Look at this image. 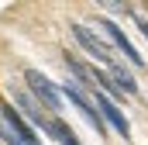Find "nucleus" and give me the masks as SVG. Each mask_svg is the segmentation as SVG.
Returning <instances> with one entry per match:
<instances>
[{
    "label": "nucleus",
    "instance_id": "obj_1",
    "mask_svg": "<svg viewBox=\"0 0 148 145\" xmlns=\"http://www.w3.org/2000/svg\"><path fill=\"white\" fill-rule=\"evenodd\" d=\"M24 79H28V93H35L38 100L45 104L48 110H62L66 107V100H62V93H59V86L45 76V72L38 69H24Z\"/></svg>",
    "mask_w": 148,
    "mask_h": 145
},
{
    "label": "nucleus",
    "instance_id": "obj_2",
    "mask_svg": "<svg viewBox=\"0 0 148 145\" xmlns=\"http://www.w3.org/2000/svg\"><path fill=\"white\" fill-rule=\"evenodd\" d=\"M62 93H66V97H69V100L76 104V110L86 117V124H90L97 135H103V138H107V124L100 121V114H97V104L86 97V90H83L79 83H62Z\"/></svg>",
    "mask_w": 148,
    "mask_h": 145
},
{
    "label": "nucleus",
    "instance_id": "obj_3",
    "mask_svg": "<svg viewBox=\"0 0 148 145\" xmlns=\"http://www.w3.org/2000/svg\"><path fill=\"white\" fill-rule=\"evenodd\" d=\"M69 31H73V38L83 45V48H86V52H90V55H93V59H100L107 69H114V66H117V59H114V48L107 45V41H100V38L93 35L90 28H83V24H73Z\"/></svg>",
    "mask_w": 148,
    "mask_h": 145
},
{
    "label": "nucleus",
    "instance_id": "obj_4",
    "mask_svg": "<svg viewBox=\"0 0 148 145\" xmlns=\"http://www.w3.org/2000/svg\"><path fill=\"white\" fill-rule=\"evenodd\" d=\"M0 121H3V124H7V128H10L24 145H41V138L35 135V128L21 117V110L14 107V104H0Z\"/></svg>",
    "mask_w": 148,
    "mask_h": 145
},
{
    "label": "nucleus",
    "instance_id": "obj_5",
    "mask_svg": "<svg viewBox=\"0 0 148 145\" xmlns=\"http://www.w3.org/2000/svg\"><path fill=\"white\" fill-rule=\"evenodd\" d=\"M100 31H103V35H107V38L114 41V45H117V48L124 52V59H127L131 66H141V62H145V59L138 55V48H134V45L127 41V35H124V31H121V28H117L114 21H100Z\"/></svg>",
    "mask_w": 148,
    "mask_h": 145
},
{
    "label": "nucleus",
    "instance_id": "obj_6",
    "mask_svg": "<svg viewBox=\"0 0 148 145\" xmlns=\"http://www.w3.org/2000/svg\"><path fill=\"white\" fill-rule=\"evenodd\" d=\"M93 104H97V110H103V117L110 121V128L117 131V135H124V138L131 135V124H127V117H124V110L117 107V104H110V100H107L103 93H97V97H93Z\"/></svg>",
    "mask_w": 148,
    "mask_h": 145
},
{
    "label": "nucleus",
    "instance_id": "obj_7",
    "mask_svg": "<svg viewBox=\"0 0 148 145\" xmlns=\"http://www.w3.org/2000/svg\"><path fill=\"white\" fill-rule=\"evenodd\" d=\"M14 107H21L24 114H28V121H35L38 128H45L48 124V117L41 114V107H38V100L28 93V90H14Z\"/></svg>",
    "mask_w": 148,
    "mask_h": 145
},
{
    "label": "nucleus",
    "instance_id": "obj_8",
    "mask_svg": "<svg viewBox=\"0 0 148 145\" xmlns=\"http://www.w3.org/2000/svg\"><path fill=\"white\" fill-rule=\"evenodd\" d=\"M41 131H45L48 138H55L59 145H79V138L73 135V128H69L66 121H59V117H48V124H45Z\"/></svg>",
    "mask_w": 148,
    "mask_h": 145
},
{
    "label": "nucleus",
    "instance_id": "obj_9",
    "mask_svg": "<svg viewBox=\"0 0 148 145\" xmlns=\"http://www.w3.org/2000/svg\"><path fill=\"white\" fill-rule=\"evenodd\" d=\"M110 76H114V79H117V86H121L124 93H138V83H134V76H131V72L124 69L121 62H117V66H114V69H110Z\"/></svg>",
    "mask_w": 148,
    "mask_h": 145
}]
</instances>
